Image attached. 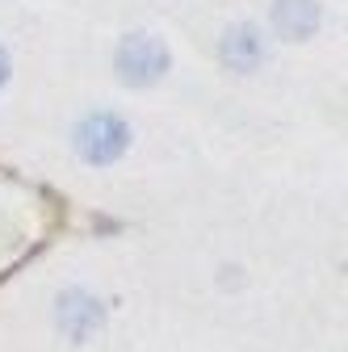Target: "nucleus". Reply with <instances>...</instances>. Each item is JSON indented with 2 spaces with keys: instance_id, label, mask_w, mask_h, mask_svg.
I'll use <instances>...</instances> for the list:
<instances>
[{
  "instance_id": "1",
  "label": "nucleus",
  "mask_w": 348,
  "mask_h": 352,
  "mask_svg": "<svg viewBox=\"0 0 348 352\" xmlns=\"http://www.w3.org/2000/svg\"><path fill=\"white\" fill-rule=\"evenodd\" d=\"M130 143V130L113 113H93L76 126V151L89 164H113Z\"/></svg>"
},
{
  "instance_id": "2",
  "label": "nucleus",
  "mask_w": 348,
  "mask_h": 352,
  "mask_svg": "<svg viewBox=\"0 0 348 352\" xmlns=\"http://www.w3.org/2000/svg\"><path fill=\"white\" fill-rule=\"evenodd\" d=\"M168 67V51H164V42L151 38V34H130L122 38V47H118V76L126 84H135V88H147L164 76Z\"/></svg>"
},
{
  "instance_id": "3",
  "label": "nucleus",
  "mask_w": 348,
  "mask_h": 352,
  "mask_svg": "<svg viewBox=\"0 0 348 352\" xmlns=\"http://www.w3.org/2000/svg\"><path fill=\"white\" fill-rule=\"evenodd\" d=\"M101 323H105V311H101V302H97L93 294L67 289V294L59 298V327H63L67 340L84 344L93 331H101Z\"/></svg>"
},
{
  "instance_id": "4",
  "label": "nucleus",
  "mask_w": 348,
  "mask_h": 352,
  "mask_svg": "<svg viewBox=\"0 0 348 352\" xmlns=\"http://www.w3.org/2000/svg\"><path fill=\"white\" fill-rule=\"evenodd\" d=\"M319 25V5L315 0H277L273 5V30L290 42L298 38H311Z\"/></svg>"
},
{
  "instance_id": "5",
  "label": "nucleus",
  "mask_w": 348,
  "mask_h": 352,
  "mask_svg": "<svg viewBox=\"0 0 348 352\" xmlns=\"http://www.w3.org/2000/svg\"><path fill=\"white\" fill-rule=\"evenodd\" d=\"M223 59L235 72H256L260 59H265V38L256 34V25H235L223 38Z\"/></svg>"
},
{
  "instance_id": "6",
  "label": "nucleus",
  "mask_w": 348,
  "mask_h": 352,
  "mask_svg": "<svg viewBox=\"0 0 348 352\" xmlns=\"http://www.w3.org/2000/svg\"><path fill=\"white\" fill-rule=\"evenodd\" d=\"M9 80V55H5V47H0V84Z\"/></svg>"
}]
</instances>
